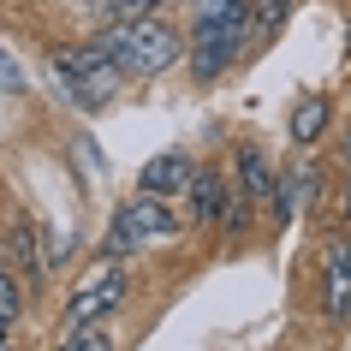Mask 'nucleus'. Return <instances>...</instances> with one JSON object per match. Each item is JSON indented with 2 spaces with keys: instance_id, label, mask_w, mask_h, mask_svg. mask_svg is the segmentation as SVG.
Masks as SVG:
<instances>
[{
  "instance_id": "obj_1",
  "label": "nucleus",
  "mask_w": 351,
  "mask_h": 351,
  "mask_svg": "<svg viewBox=\"0 0 351 351\" xmlns=\"http://www.w3.org/2000/svg\"><path fill=\"white\" fill-rule=\"evenodd\" d=\"M101 54L119 66L125 77H161L173 60L185 54V36L161 19H131V24H108Z\"/></svg>"
},
{
  "instance_id": "obj_2",
  "label": "nucleus",
  "mask_w": 351,
  "mask_h": 351,
  "mask_svg": "<svg viewBox=\"0 0 351 351\" xmlns=\"http://www.w3.org/2000/svg\"><path fill=\"white\" fill-rule=\"evenodd\" d=\"M48 72H54L60 95H66L72 108H84V113L113 108L119 90H125V72L101 54V42H95V48H54V54H48Z\"/></svg>"
},
{
  "instance_id": "obj_3",
  "label": "nucleus",
  "mask_w": 351,
  "mask_h": 351,
  "mask_svg": "<svg viewBox=\"0 0 351 351\" xmlns=\"http://www.w3.org/2000/svg\"><path fill=\"white\" fill-rule=\"evenodd\" d=\"M239 42H244V19H197V36L185 42L191 77H197V84H215V77L239 60Z\"/></svg>"
},
{
  "instance_id": "obj_4",
  "label": "nucleus",
  "mask_w": 351,
  "mask_h": 351,
  "mask_svg": "<svg viewBox=\"0 0 351 351\" xmlns=\"http://www.w3.org/2000/svg\"><path fill=\"white\" fill-rule=\"evenodd\" d=\"M125 304V274H119V262H101L95 274H84L77 280V292H72V304H66V328H84V322H95V315H108V310H119Z\"/></svg>"
},
{
  "instance_id": "obj_5",
  "label": "nucleus",
  "mask_w": 351,
  "mask_h": 351,
  "mask_svg": "<svg viewBox=\"0 0 351 351\" xmlns=\"http://www.w3.org/2000/svg\"><path fill=\"white\" fill-rule=\"evenodd\" d=\"M191 155L185 149H161V155H149L143 173H137V191H155V197H173V191H185L191 185Z\"/></svg>"
},
{
  "instance_id": "obj_6",
  "label": "nucleus",
  "mask_w": 351,
  "mask_h": 351,
  "mask_svg": "<svg viewBox=\"0 0 351 351\" xmlns=\"http://www.w3.org/2000/svg\"><path fill=\"white\" fill-rule=\"evenodd\" d=\"M125 215H131V226H137V239H143V244L173 239V232H179V215H173L167 197H155V191H137V197L125 203Z\"/></svg>"
},
{
  "instance_id": "obj_7",
  "label": "nucleus",
  "mask_w": 351,
  "mask_h": 351,
  "mask_svg": "<svg viewBox=\"0 0 351 351\" xmlns=\"http://www.w3.org/2000/svg\"><path fill=\"white\" fill-rule=\"evenodd\" d=\"M232 185L250 197V203H274V185H280V173L268 167V155H262L256 143H239V179Z\"/></svg>"
},
{
  "instance_id": "obj_8",
  "label": "nucleus",
  "mask_w": 351,
  "mask_h": 351,
  "mask_svg": "<svg viewBox=\"0 0 351 351\" xmlns=\"http://www.w3.org/2000/svg\"><path fill=\"white\" fill-rule=\"evenodd\" d=\"M328 119H333L328 95H304V101L292 108V143L298 149H315L322 137H328Z\"/></svg>"
},
{
  "instance_id": "obj_9",
  "label": "nucleus",
  "mask_w": 351,
  "mask_h": 351,
  "mask_svg": "<svg viewBox=\"0 0 351 351\" xmlns=\"http://www.w3.org/2000/svg\"><path fill=\"white\" fill-rule=\"evenodd\" d=\"M191 197H197V221L221 226V203H226V173H191Z\"/></svg>"
},
{
  "instance_id": "obj_10",
  "label": "nucleus",
  "mask_w": 351,
  "mask_h": 351,
  "mask_svg": "<svg viewBox=\"0 0 351 351\" xmlns=\"http://www.w3.org/2000/svg\"><path fill=\"white\" fill-rule=\"evenodd\" d=\"M351 310V250L333 244L328 250V315H346Z\"/></svg>"
},
{
  "instance_id": "obj_11",
  "label": "nucleus",
  "mask_w": 351,
  "mask_h": 351,
  "mask_svg": "<svg viewBox=\"0 0 351 351\" xmlns=\"http://www.w3.org/2000/svg\"><path fill=\"white\" fill-rule=\"evenodd\" d=\"M286 12H292V0H244V24H250V42H268L286 24Z\"/></svg>"
},
{
  "instance_id": "obj_12",
  "label": "nucleus",
  "mask_w": 351,
  "mask_h": 351,
  "mask_svg": "<svg viewBox=\"0 0 351 351\" xmlns=\"http://www.w3.org/2000/svg\"><path fill=\"white\" fill-rule=\"evenodd\" d=\"M101 250H108L113 262H125V256H137V250H143V239H137V226H131L125 203L113 208V221H108V239H101Z\"/></svg>"
},
{
  "instance_id": "obj_13",
  "label": "nucleus",
  "mask_w": 351,
  "mask_h": 351,
  "mask_svg": "<svg viewBox=\"0 0 351 351\" xmlns=\"http://www.w3.org/2000/svg\"><path fill=\"white\" fill-rule=\"evenodd\" d=\"M161 0H90V19L108 30V24H131V19H149Z\"/></svg>"
},
{
  "instance_id": "obj_14",
  "label": "nucleus",
  "mask_w": 351,
  "mask_h": 351,
  "mask_svg": "<svg viewBox=\"0 0 351 351\" xmlns=\"http://www.w3.org/2000/svg\"><path fill=\"white\" fill-rule=\"evenodd\" d=\"M221 226H226V232H244V226H250V197H244V191L232 185V179H226V203H221Z\"/></svg>"
},
{
  "instance_id": "obj_15",
  "label": "nucleus",
  "mask_w": 351,
  "mask_h": 351,
  "mask_svg": "<svg viewBox=\"0 0 351 351\" xmlns=\"http://www.w3.org/2000/svg\"><path fill=\"white\" fill-rule=\"evenodd\" d=\"M19 310H24V298H19V280H12L6 268H0V322L12 328V322H19Z\"/></svg>"
},
{
  "instance_id": "obj_16",
  "label": "nucleus",
  "mask_w": 351,
  "mask_h": 351,
  "mask_svg": "<svg viewBox=\"0 0 351 351\" xmlns=\"http://www.w3.org/2000/svg\"><path fill=\"white\" fill-rule=\"evenodd\" d=\"M197 19H244V0H197Z\"/></svg>"
},
{
  "instance_id": "obj_17",
  "label": "nucleus",
  "mask_w": 351,
  "mask_h": 351,
  "mask_svg": "<svg viewBox=\"0 0 351 351\" xmlns=\"http://www.w3.org/2000/svg\"><path fill=\"white\" fill-rule=\"evenodd\" d=\"M0 90H6V95H19V90H24V66L6 54V48H0Z\"/></svg>"
},
{
  "instance_id": "obj_18",
  "label": "nucleus",
  "mask_w": 351,
  "mask_h": 351,
  "mask_svg": "<svg viewBox=\"0 0 351 351\" xmlns=\"http://www.w3.org/2000/svg\"><path fill=\"white\" fill-rule=\"evenodd\" d=\"M346 161H351V131H346Z\"/></svg>"
},
{
  "instance_id": "obj_19",
  "label": "nucleus",
  "mask_w": 351,
  "mask_h": 351,
  "mask_svg": "<svg viewBox=\"0 0 351 351\" xmlns=\"http://www.w3.org/2000/svg\"><path fill=\"white\" fill-rule=\"evenodd\" d=\"M0 346H6V322H0Z\"/></svg>"
},
{
  "instance_id": "obj_20",
  "label": "nucleus",
  "mask_w": 351,
  "mask_h": 351,
  "mask_svg": "<svg viewBox=\"0 0 351 351\" xmlns=\"http://www.w3.org/2000/svg\"><path fill=\"white\" fill-rule=\"evenodd\" d=\"M346 208H351V191H346Z\"/></svg>"
},
{
  "instance_id": "obj_21",
  "label": "nucleus",
  "mask_w": 351,
  "mask_h": 351,
  "mask_svg": "<svg viewBox=\"0 0 351 351\" xmlns=\"http://www.w3.org/2000/svg\"><path fill=\"white\" fill-rule=\"evenodd\" d=\"M346 250H351V239H346Z\"/></svg>"
}]
</instances>
